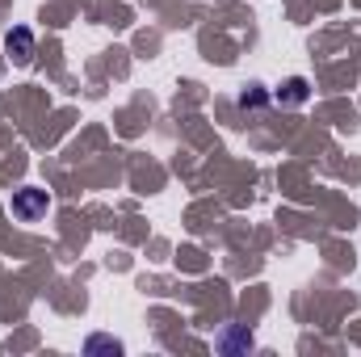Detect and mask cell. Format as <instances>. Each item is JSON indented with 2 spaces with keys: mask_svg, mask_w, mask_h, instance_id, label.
<instances>
[{
  "mask_svg": "<svg viewBox=\"0 0 361 357\" xmlns=\"http://www.w3.org/2000/svg\"><path fill=\"white\" fill-rule=\"evenodd\" d=\"M269 101V92H261V89H248L244 97H240V109H261Z\"/></svg>",
  "mask_w": 361,
  "mask_h": 357,
  "instance_id": "obj_4",
  "label": "cell"
},
{
  "mask_svg": "<svg viewBox=\"0 0 361 357\" xmlns=\"http://www.w3.org/2000/svg\"><path fill=\"white\" fill-rule=\"evenodd\" d=\"M13 214H17V219H38V214H47V189H17V193H13Z\"/></svg>",
  "mask_w": 361,
  "mask_h": 357,
  "instance_id": "obj_1",
  "label": "cell"
},
{
  "mask_svg": "<svg viewBox=\"0 0 361 357\" xmlns=\"http://www.w3.org/2000/svg\"><path fill=\"white\" fill-rule=\"evenodd\" d=\"M4 51H8L17 63H30V59H34V34H30L25 25L8 30V34H4Z\"/></svg>",
  "mask_w": 361,
  "mask_h": 357,
  "instance_id": "obj_2",
  "label": "cell"
},
{
  "mask_svg": "<svg viewBox=\"0 0 361 357\" xmlns=\"http://www.w3.org/2000/svg\"><path fill=\"white\" fill-rule=\"evenodd\" d=\"M277 97H281L286 105H302V101L311 97V89H307V80H302V76H294V80H286V85L277 89Z\"/></svg>",
  "mask_w": 361,
  "mask_h": 357,
  "instance_id": "obj_3",
  "label": "cell"
},
{
  "mask_svg": "<svg viewBox=\"0 0 361 357\" xmlns=\"http://www.w3.org/2000/svg\"><path fill=\"white\" fill-rule=\"evenodd\" d=\"M85 349H89V353H101V349H109V353H122V345H118V341H105V337H92Z\"/></svg>",
  "mask_w": 361,
  "mask_h": 357,
  "instance_id": "obj_5",
  "label": "cell"
}]
</instances>
